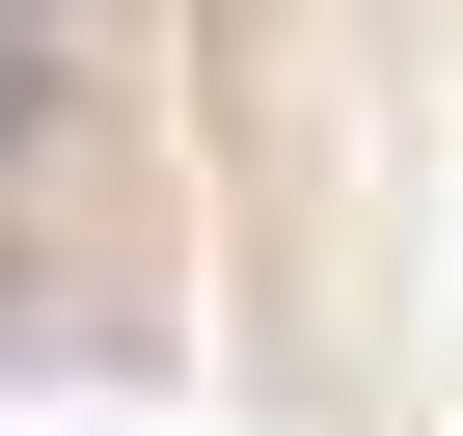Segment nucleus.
<instances>
[{
  "label": "nucleus",
  "instance_id": "1",
  "mask_svg": "<svg viewBox=\"0 0 463 436\" xmlns=\"http://www.w3.org/2000/svg\"><path fill=\"white\" fill-rule=\"evenodd\" d=\"M55 82H82V28H0V164L55 137Z\"/></svg>",
  "mask_w": 463,
  "mask_h": 436
},
{
  "label": "nucleus",
  "instance_id": "2",
  "mask_svg": "<svg viewBox=\"0 0 463 436\" xmlns=\"http://www.w3.org/2000/svg\"><path fill=\"white\" fill-rule=\"evenodd\" d=\"M0 28H82V0H0Z\"/></svg>",
  "mask_w": 463,
  "mask_h": 436
}]
</instances>
